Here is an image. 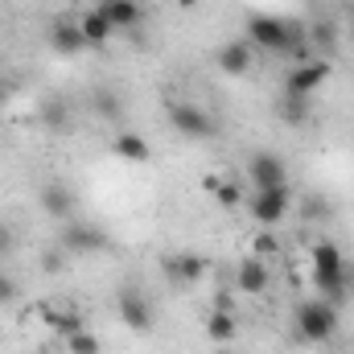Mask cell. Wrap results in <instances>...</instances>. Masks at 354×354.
Returning a JSON list of instances; mask_svg holds the SVG:
<instances>
[{
    "mask_svg": "<svg viewBox=\"0 0 354 354\" xmlns=\"http://www.w3.org/2000/svg\"><path fill=\"white\" fill-rule=\"evenodd\" d=\"M243 37L256 46V54H276V58L292 54L297 62H309V58H313L309 29H305V25H297V21H284V17H268V12L252 17Z\"/></svg>",
    "mask_w": 354,
    "mask_h": 354,
    "instance_id": "1",
    "label": "cell"
},
{
    "mask_svg": "<svg viewBox=\"0 0 354 354\" xmlns=\"http://www.w3.org/2000/svg\"><path fill=\"white\" fill-rule=\"evenodd\" d=\"M309 276H313V288L330 305H342L351 297V268H346V256L334 239H317L309 248Z\"/></svg>",
    "mask_w": 354,
    "mask_h": 354,
    "instance_id": "2",
    "label": "cell"
},
{
    "mask_svg": "<svg viewBox=\"0 0 354 354\" xmlns=\"http://www.w3.org/2000/svg\"><path fill=\"white\" fill-rule=\"evenodd\" d=\"M292 330L301 342L309 346H322L338 334V305H330L326 297H313V301H301L297 313H292Z\"/></svg>",
    "mask_w": 354,
    "mask_h": 354,
    "instance_id": "3",
    "label": "cell"
},
{
    "mask_svg": "<svg viewBox=\"0 0 354 354\" xmlns=\"http://www.w3.org/2000/svg\"><path fill=\"white\" fill-rule=\"evenodd\" d=\"M58 248H62L66 256H99V252H107V248H111V239H107V231H103V227L71 218V223L62 227V235H58Z\"/></svg>",
    "mask_w": 354,
    "mask_h": 354,
    "instance_id": "4",
    "label": "cell"
},
{
    "mask_svg": "<svg viewBox=\"0 0 354 354\" xmlns=\"http://www.w3.org/2000/svg\"><path fill=\"white\" fill-rule=\"evenodd\" d=\"M115 313H120V322L132 330V334H153L157 330V309H153V301L145 297V292H136V288H124L120 297H115Z\"/></svg>",
    "mask_w": 354,
    "mask_h": 354,
    "instance_id": "5",
    "label": "cell"
},
{
    "mask_svg": "<svg viewBox=\"0 0 354 354\" xmlns=\"http://www.w3.org/2000/svg\"><path fill=\"white\" fill-rule=\"evenodd\" d=\"M288 210H292V194H288V185L256 189V194L248 198V214H252L260 227H280V223L288 218Z\"/></svg>",
    "mask_w": 354,
    "mask_h": 354,
    "instance_id": "6",
    "label": "cell"
},
{
    "mask_svg": "<svg viewBox=\"0 0 354 354\" xmlns=\"http://www.w3.org/2000/svg\"><path fill=\"white\" fill-rule=\"evenodd\" d=\"M169 124H174L177 136H185V140H210L218 132L214 115L206 107H198V103H174L169 107Z\"/></svg>",
    "mask_w": 354,
    "mask_h": 354,
    "instance_id": "7",
    "label": "cell"
},
{
    "mask_svg": "<svg viewBox=\"0 0 354 354\" xmlns=\"http://www.w3.org/2000/svg\"><path fill=\"white\" fill-rule=\"evenodd\" d=\"M334 75V66L326 58H309V62H297L288 75H284V95H297V99H309L313 91L326 87V79Z\"/></svg>",
    "mask_w": 354,
    "mask_h": 354,
    "instance_id": "8",
    "label": "cell"
},
{
    "mask_svg": "<svg viewBox=\"0 0 354 354\" xmlns=\"http://www.w3.org/2000/svg\"><path fill=\"white\" fill-rule=\"evenodd\" d=\"M214 66L223 75H231V79H243V75L256 71V46L248 37H231V41H223L214 50Z\"/></svg>",
    "mask_w": 354,
    "mask_h": 354,
    "instance_id": "9",
    "label": "cell"
},
{
    "mask_svg": "<svg viewBox=\"0 0 354 354\" xmlns=\"http://www.w3.org/2000/svg\"><path fill=\"white\" fill-rule=\"evenodd\" d=\"M248 181L252 189H276V185H288V161L280 153H252L248 161Z\"/></svg>",
    "mask_w": 354,
    "mask_h": 354,
    "instance_id": "10",
    "label": "cell"
},
{
    "mask_svg": "<svg viewBox=\"0 0 354 354\" xmlns=\"http://www.w3.org/2000/svg\"><path fill=\"white\" fill-rule=\"evenodd\" d=\"M235 288H239L243 297H264L268 288H272V268H268V260L243 256V260L235 264Z\"/></svg>",
    "mask_w": 354,
    "mask_h": 354,
    "instance_id": "11",
    "label": "cell"
},
{
    "mask_svg": "<svg viewBox=\"0 0 354 354\" xmlns=\"http://www.w3.org/2000/svg\"><path fill=\"white\" fill-rule=\"evenodd\" d=\"M37 202H41V210L54 218V223H71L75 218V189L71 185H62V181H46L41 185V194H37Z\"/></svg>",
    "mask_w": 354,
    "mask_h": 354,
    "instance_id": "12",
    "label": "cell"
},
{
    "mask_svg": "<svg viewBox=\"0 0 354 354\" xmlns=\"http://www.w3.org/2000/svg\"><path fill=\"white\" fill-rule=\"evenodd\" d=\"M206 272H210V264L202 260V256H194V252H177V256H169L165 260V276L174 280V284H202L206 280Z\"/></svg>",
    "mask_w": 354,
    "mask_h": 354,
    "instance_id": "13",
    "label": "cell"
},
{
    "mask_svg": "<svg viewBox=\"0 0 354 354\" xmlns=\"http://www.w3.org/2000/svg\"><path fill=\"white\" fill-rule=\"evenodd\" d=\"M95 8L111 21L115 33H128V29H136V25L145 21V8H140L136 0H103V4H95Z\"/></svg>",
    "mask_w": 354,
    "mask_h": 354,
    "instance_id": "14",
    "label": "cell"
},
{
    "mask_svg": "<svg viewBox=\"0 0 354 354\" xmlns=\"http://www.w3.org/2000/svg\"><path fill=\"white\" fill-rule=\"evenodd\" d=\"M75 21H79V29H83V41H87V50H91V46H107V41L115 37L111 21H107L99 8H87V12H79Z\"/></svg>",
    "mask_w": 354,
    "mask_h": 354,
    "instance_id": "15",
    "label": "cell"
},
{
    "mask_svg": "<svg viewBox=\"0 0 354 354\" xmlns=\"http://www.w3.org/2000/svg\"><path fill=\"white\" fill-rule=\"evenodd\" d=\"M37 317L58 334V338H71L75 330H83V317L79 309H58V305H37Z\"/></svg>",
    "mask_w": 354,
    "mask_h": 354,
    "instance_id": "16",
    "label": "cell"
},
{
    "mask_svg": "<svg viewBox=\"0 0 354 354\" xmlns=\"http://www.w3.org/2000/svg\"><path fill=\"white\" fill-rule=\"evenodd\" d=\"M50 46H54L58 54H83L87 41H83L79 21H54V29H50Z\"/></svg>",
    "mask_w": 354,
    "mask_h": 354,
    "instance_id": "17",
    "label": "cell"
},
{
    "mask_svg": "<svg viewBox=\"0 0 354 354\" xmlns=\"http://www.w3.org/2000/svg\"><path fill=\"white\" fill-rule=\"evenodd\" d=\"M111 153H115L120 161H132V165H145V161L153 157V149H149V140H145L140 132H120V136L111 140Z\"/></svg>",
    "mask_w": 354,
    "mask_h": 354,
    "instance_id": "18",
    "label": "cell"
},
{
    "mask_svg": "<svg viewBox=\"0 0 354 354\" xmlns=\"http://www.w3.org/2000/svg\"><path fill=\"white\" fill-rule=\"evenodd\" d=\"M235 334H239L235 313H231V309H210V317H206V338L218 342V346H227V342H235Z\"/></svg>",
    "mask_w": 354,
    "mask_h": 354,
    "instance_id": "19",
    "label": "cell"
},
{
    "mask_svg": "<svg viewBox=\"0 0 354 354\" xmlns=\"http://www.w3.org/2000/svg\"><path fill=\"white\" fill-rule=\"evenodd\" d=\"M66 354H103V342L83 326V330H75V334L66 338Z\"/></svg>",
    "mask_w": 354,
    "mask_h": 354,
    "instance_id": "20",
    "label": "cell"
},
{
    "mask_svg": "<svg viewBox=\"0 0 354 354\" xmlns=\"http://www.w3.org/2000/svg\"><path fill=\"white\" fill-rule=\"evenodd\" d=\"M280 120L284 124H305L309 120V99H297V95H284V103H280Z\"/></svg>",
    "mask_w": 354,
    "mask_h": 354,
    "instance_id": "21",
    "label": "cell"
},
{
    "mask_svg": "<svg viewBox=\"0 0 354 354\" xmlns=\"http://www.w3.org/2000/svg\"><path fill=\"white\" fill-rule=\"evenodd\" d=\"M252 256H260V260H272V256H280V239H276V227H264V231L252 239Z\"/></svg>",
    "mask_w": 354,
    "mask_h": 354,
    "instance_id": "22",
    "label": "cell"
},
{
    "mask_svg": "<svg viewBox=\"0 0 354 354\" xmlns=\"http://www.w3.org/2000/svg\"><path fill=\"white\" fill-rule=\"evenodd\" d=\"M41 124H50L54 132H62V128L71 124V115H66V107H62V103H50V107L41 111Z\"/></svg>",
    "mask_w": 354,
    "mask_h": 354,
    "instance_id": "23",
    "label": "cell"
},
{
    "mask_svg": "<svg viewBox=\"0 0 354 354\" xmlns=\"http://www.w3.org/2000/svg\"><path fill=\"white\" fill-rule=\"evenodd\" d=\"M214 198H218V206H227V210H235V206H239V202H243V189H239V185H235V181H223V185H218V194H214Z\"/></svg>",
    "mask_w": 354,
    "mask_h": 354,
    "instance_id": "24",
    "label": "cell"
},
{
    "mask_svg": "<svg viewBox=\"0 0 354 354\" xmlns=\"http://www.w3.org/2000/svg\"><path fill=\"white\" fill-rule=\"evenodd\" d=\"M41 268H46L50 276H54V272H62V268H66V252H62L58 243H50V248L41 252Z\"/></svg>",
    "mask_w": 354,
    "mask_h": 354,
    "instance_id": "25",
    "label": "cell"
},
{
    "mask_svg": "<svg viewBox=\"0 0 354 354\" xmlns=\"http://www.w3.org/2000/svg\"><path fill=\"white\" fill-rule=\"evenodd\" d=\"M17 297H21V284H17V280L0 268V305H12Z\"/></svg>",
    "mask_w": 354,
    "mask_h": 354,
    "instance_id": "26",
    "label": "cell"
},
{
    "mask_svg": "<svg viewBox=\"0 0 354 354\" xmlns=\"http://www.w3.org/2000/svg\"><path fill=\"white\" fill-rule=\"evenodd\" d=\"M12 252H17V231L8 223H0V260H8Z\"/></svg>",
    "mask_w": 354,
    "mask_h": 354,
    "instance_id": "27",
    "label": "cell"
},
{
    "mask_svg": "<svg viewBox=\"0 0 354 354\" xmlns=\"http://www.w3.org/2000/svg\"><path fill=\"white\" fill-rule=\"evenodd\" d=\"M309 46H334V25H313L309 29Z\"/></svg>",
    "mask_w": 354,
    "mask_h": 354,
    "instance_id": "28",
    "label": "cell"
},
{
    "mask_svg": "<svg viewBox=\"0 0 354 354\" xmlns=\"http://www.w3.org/2000/svg\"><path fill=\"white\" fill-rule=\"evenodd\" d=\"M305 214H313V218H326V202H322V198L305 202Z\"/></svg>",
    "mask_w": 354,
    "mask_h": 354,
    "instance_id": "29",
    "label": "cell"
},
{
    "mask_svg": "<svg viewBox=\"0 0 354 354\" xmlns=\"http://www.w3.org/2000/svg\"><path fill=\"white\" fill-rule=\"evenodd\" d=\"M218 185H223V177H218V174H206V177H202V189H206V194H218Z\"/></svg>",
    "mask_w": 354,
    "mask_h": 354,
    "instance_id": "30",
    "label": "cell"
},
{
    "mask_svg": "<svg viewBox=\"0 0 354 354\" xmlns=\"http://www.w3.org/2000/svg\"><path fill=\"white\" fill-rule=\"evenodd\" d=\"M194 4H198V0H177V8H194Z\"/></svg>",
    "mask_w": 354,
    "mask_h": 354,
    "instance_id": "31",
    "label": "cell"
},
{
    "mask_svg": "<svg viewBox=\"0 0 354 354\" xmlns=\"http://www.w3.org/2000/svg\"><path fill=\"white\" fill-rule=\"evenodd\" d=\"M214 354H235V351H231V346H218V351H214Z\"/></svg>",
    "mask_w": 354,
    "mask_h": 354,
    "instance_id": "32",
    "label": "cell"
}]
</instances>
